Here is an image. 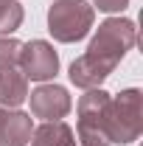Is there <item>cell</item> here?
Segmentation results:
<instances>
[{
  "mask_svg": "<svg viewBox=\"0 0 143 146\" xmlns=\"http://www.w3.org/2000/svg\"><path fill=\"white\" fill-rule=\"evenodd\" d=\"M17 68L25 79L31 82H51L56 73H59V54L54 51L51 42L45 39H31L20 48V56H17Z\"/></svg>",
  "mask_w": 143,
  "mask_h": 146,
  "instance_id": "obj_5",
  "label": "cell"
},
{
  "mask_svg": "<svg viewBox=\"0 0 143 146\" xmlns=\"http://www.w3.org/2000/svg\"><path fill=\"white\" fill-rule=\"evenodd\" d=\"M112 70H107L101 62H95L93 56H79V59H73L70 62V70H68V76H70V82L76 84V87H81V90H95V87H101L104 82H107V76Z\"/></svg>",
  "mask_w": 143,
  "mask_h": 146,
  "instance_id": "obj_8",
  "label": "cell"
},
{
  "mask_svg": "<svg viewBox=\"0 0 143 146\" xmlns=\"http://www.w3.org/2000/svg\"><path fill=\"white\" fill-rule=\"evenodd\" d=\"M23 42H17L14 36H0V68H17V56Z\"/></svg>",
  "mask_w": 143,
  "mask_h": 146,
  "instance_id": "obj_12",
  "label": "cell"
},
{
  "mask_svg": "<svg viewBox=\"0 0 143 146\" xmlns=\"http://www.w3.org/2000/svg\"><path fill=\"white\" fill-rule=\"evenodd\" d=\"M107 107L109 93L95 87L79 98V124H76V143L81 146H109L107 138Z\"/></svg>",
  "mask_w": 143,
  "mask_h": 146,
  "instance_id": "obj_4",
  "label": "cell"
},
{
  "mask_svg": "<svg viewBox=\"0 0 143 146\" xmlns=\"http://www.w3.org/2000/svg\"><path fill=\"white\" fill-rule=\"evenodd\" d=\"M138 42V25L126 17H109L104 20L87 45V56L101 62L107 70H115L118 62L124 59Z\"/></svg>",
  "mask_w": 143,
  "mask_h": 146,
  "instance_id": "obj_1",
  "label": "cell"
},
{
  "mask_svg": "<svg viewBox=\"0 0 143 146\" xmlns=\"http://www.w3.org/2000/svg\"><path fill=\"white\" fill-rule=\"evenodd\" d=\"M34 118L23 110H3L0 115V146H28Z\"/></svg>",
  "mask_w": 143,
  "mask_h": 146,
  "instance_id": "obj_7",
  "label": "cell"
},
{
  "mask_svg": "<svg viewBox=\"0 0 143 146\" xmlns=\"http://www.w3.org/2000/svg\"><path fill=\"white\" fill-rule=\"evenodd\" d=\"M0 115H3V107H0Z\"/></svg>",
  "mask_w": 143,
  "mask_h": 146,
  "instance_id": "obj_14",
  "label": "cell"
},
{
  "mask_svg": "<svg viewBox=\"0 0 143 146\" xmlns=\"http://www.w3.org/2000/svg\"><path fill=\"white\" fill-rule=\"evenodd\" d=\"M28 146H76V132L65 121H42L31 132Z\"/></svg>",
  "mask_w": 143,
  "mask_h": 146,
  "instance_id": "obj_10",
  "label": "cell"
},
{
  "mask_svg": "<svg viewBox=\"0 0 143 146\" xmlns=\"http://www.w3.org/2000/svg\"><path fill=\"white\" fill-rule=\"evenodd\" d=\"M28 98V79L20 68H0V107L17 110Z\"/></svg>",
  "mask_w": 143,
  "mask_h": 146,
  "instance_id": "obj_9",
  "label": "cell"
},
{
  "mask_svg": "<svg viewBox=\"0 0 143 146\" xmlns=\"http://www.w3.org/2000/svg\"><path fill=\"white\" fill-rule=\"evenodd\" d=\"M95 9L87 0H54L48 9V31L56 42H79L90 34Z\"/></svg>",
  "mask_w": 143,
  "mask_h": 146,
  "instance_id": "obj_3",
  "label": "cell"
},
{
  "mask_svg": "<svg viewBox=\"0 0 143 146\" xmlns=\"http://www.w3.org/2000/svg\"><path fill=\"white\" fill-rule=\"evenodd\" d=\"M93 3H95L93 9L107 11V14H118V11H124L126 6H129V0H93Z\"/></svg>",
  "mask_w": 143,
  "mask_h": 146,
  "instance_id": "obj_13",
  "label": "cell"
},
{
  "mask_svg": "<svg viewBox=\"0 0 143 146\" xmlns=\"http://www.w3.org/2000/svg\"><path fill=\"white\" fill-rule=\"evenodd\" d=\"M23 6L17 0H0V36H11L23 25Z\"/></svg>",
  "mask_w": 143,
  "mask_h": 146,
  "instance_id": "obj_11",
  "label": "cell"
},
{
  "mask_svg": "<svg viewBox=\"0 0 143 146\" xmlns=\"http://www.w3.org/2000/svg\"><path fill=\"white\" fill-rule=\"evenodd\" d=\"M31 115L39 121H62L70 112V93L62 84H39L31 96Z\"/></svg>",
  "mask_w": 143,
  "mask_h": 146,
  "instance_id": "obj_6",
  "label": "cell"
},
{
  "mask_svg": "<svg viewBox=\"0 0 143 146\" xmlns=\"http://www.w3.org/2000/svg\"><path fill=\"white\" fill-rule=\"evenodd\" d=\"M143 93L138 87H126L118 96H109L107 107V138L109 143H135L143 132V110H140Z\"/></svg>",
  "mask_w": 143,
  "mask_h": 146,
  "instance_id": "obj_2",
  "label": "cell"
}]
</instances>
